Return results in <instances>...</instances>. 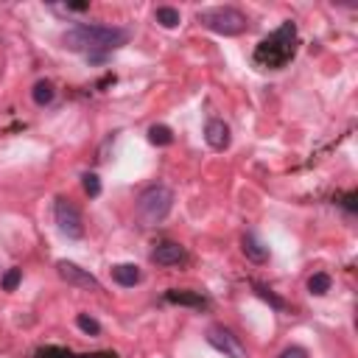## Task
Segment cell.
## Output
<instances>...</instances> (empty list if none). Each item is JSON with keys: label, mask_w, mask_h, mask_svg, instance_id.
I'll list each match as a JSON object with an SVG mask.
<instances>
[{"label": "cell", "mask_w": 358, "mask_h": 358, "mask_svg": "<svg viewBox=\"0 0 358 358\" xmlns=\"http://www.w3.org/2000/svg\"><path fill=\"white\" fill-rule=\"evenodd\" d=\"M126 42H129V31L120 25L76 22L62 34V45L73 53H87L90 62H103L106 53L123 48Z\"/></svg>", "instance_id": "1"}, {"label": "cell", "mask_w": 358, "mask_h": 358, "mask_svg": "<svg viewBox=\"0 0 358 358\" xmlns=\"http://www.w3.org/2000/svg\"><path fill=\"white\" fill-rule=\"evenodd\" d=\"M296 42H299V34H296V22L285 20L280 22L268 36H263L252 53V62L263 70H280L285 67L294 53H296Z\"/></svg>", "instance_id": "2"}, {"label": "cell", "mask_w": 358, "mask_h": 358, "mask_svg": "<svg viewBox=\"0 0 358 358\" xmlns=\"http://www.w3.org/2000/svg\"><path fill=\"white\" fill-rule=\"evenodd\" d=\"M171 210H173V190L168 185H151L134 201V218L140 227L162 224Z\"/></svg>", "instance_id": "3"}, {"label": "cell", "mask_w": 358, "mask_h": 358, "mask_svg": "<svg viewBox=\"0 0 358 358\" xmlns=\"http://www.w3.org/2000/svg\"><path fill=\"white\" fill-rule=\"evenodd\" d=\"M199 25L213 31V34H221V36H238L246 31V14L235 6H210V8H201L196 14Z\"/></svg>", "instance_id": "4"}, {"label": "cell", "mask_w": 358, "mask_h": 358, "mask_svg": "<svg viewBox=\"0 0 358 358\" xmlns=\"http://www.w3.org/2000/svg\"><path fill=\"white\" fill-rule=\"evenodd\" d=\"M53 221H56V227H59V232H62L64 238L78 241V238L84 235V218H81L78 207H76L70 199H64V196H59V199L53 201Z\"/></svg>", "instance_id": "5"}, {"label": "cell", "mask_w": 358, "mask_h": 358, "mask_svg": "<svg viewBox=\"0 0 358 358\" xmlns=\"http://www.w3.org/2000/svg\"><path fill=\"white\" fill-rule=\"evenodd\" d=\"M204 338H207V344L213 350L224 352V358H243L246 355L243 352V344L238 341V336H232V330L224 327V324H210L207 333H204Z\"/></svg>", "instance_id": "6"}, {"label": "cell", "mask_w": 358, "mask_h": 358, "mask_svg": "<svg viewBox=\"0 0 358 358\" xmlns=\"http://www.w3.org/2000/svg\"><path fill=\"white\" fill-rule=\"evenodd\" d=\"M56 271H59V277H62L64 282H70V285L101 291V282H98V277H95V274H90L87 268H81V266L70 263V260H59V263H56Z\"/></svg>", "instance_id": "7"}, {"label": "cell", "mask_w": 358, "mask_h": 358, "mask_svg": "<svg viewBox=\"0 0 358 358\" xmlns=\"http://www.w3.org/2000/svg\"><path fill=\"white\" fill-rule=\"evenodd\" d=\"M185 260H187L185 246H179L173 241H162L151 249V263H157V266H179Z\"/></svg>", "instance_id": "8"}, {"label": "cell", "mask_w": 358, "mask_h": 358, "mask_svg": "<svg viewBox=\"0 0 358 358\" xmlns=\"http://www.w3.org/2000/svg\"><path fill=\"white\" fill-rule=\"evenodd\" d=\"M204 140H207V145L213 148V151H224V148H229V126L221 120V117H210L207 123H204Z\"/></svg>", "instance_id": "9"}, {"label": "cell", "mask_w": 358, "mask_h": 358, "mask_svg": "<svg viewBox=\"0 0 358 358\" xmlns=\"http://www.w3.org/2000/svg\"><path fill=\"white\" fill-rule=\"evenodd\" d=\"M31 358H117V352L112 350H101V352H73L64 347H39L34 350Z\"/></svg>", "instance_id": "10"}, {"label": "cell", "mask_w": 358, "mask_h": 358, "mask_svg": "<svg viewBox=\"0 0 358 358\" xmlns=\"http://www.w3.org/2000/svg\"><path fill=\"white\" fill-rule=\"evenodd\" d=\"M241 249H243L246 260H252V263H266V260H268V246H266L255 232H243Z\"/></svg>", "instance_id": "11"}, {"label": "cell", "mask_w": 358, "mask_h": 358, "mask_svg": "<svg viewBox=\"0 0 358 358\" xmlns=\"http://www.w3.org/2000/svg\"><path fill=\"white\" fill-rule=\"evenodd\" d=\"M165 302H171V305H187V308H196V310H204L207 308V299L199 291H176V288H171V291H165Z\"/></svg>", "instance_id": "12"}, {"label": "cell", "mask_w": 358, "mask_h": 358, "mask_svg": "<svg viewBox=\"0 0 358 358\" xmlns=\"http://www.w3.org/2000/svg\"><path fill=\"white\" fill-rule=\"evenodd\" d=\"M140 266H134V263H117V266H112V280L117 282V285H123V288H131V285H137L140 282Z\"/></svg>", "instance_id": "13"}, {"label": "cell", "mask_w": 358, "mask_h": 358, "mask_svg": "<svg viewBox=\"0 0 358 358\" xmlns=\"http://www.w3.org/2000/svg\"><path fill=\"white\" fill-rule=\"evenodd\" d=\"M154 20H157L162 28H176V25L182 22L179 8H173V6H157V8H154Z\"/></svg>", "instance_id": "14"}, {"label": "cell", "mask_w": 358, "mask_h": 358, "mask_svg": "<svg viewBox=\"0 0 358 358\" xmlns=\"http://www.w3.org/2000/svg\"><path fill=\"white\" fill-rule=\"evenodd\" d=\"M31 98H34V103H36V106H48V103L56 98V90H53V84H50V81H45V78H42V81H36V84H34Z\"/></svg>", "instance_id": "15"}, {"label": "cell", "mask_w": 358, "mask_h": 358, "mask_svg": "<svg viewBox=\"0 0 358 358\" xmlns=\"http://www.w3.org/2000/svg\"><path fill=\"white\" fill-rule=\"evenodd\" d=\"M148 143L151 145H171L173 143V131L168 126H162V123H154L148 129Z\"/></svg>", "instance_id": "16"}, {"label": "cell", "mask_w": 358, "mask_h": 358, "mask_svg": "<svg viewBox=\"0 0 358 358\" xmlns=\"http://www.w3.org/2000/svg\"><path fill=\"white\" fill-rule=\"evenodd\" d=\"M330 285H333V280H330V274H324V271H316V274H310V277H308V291H310V294H316V296L327 294V291H330Z\"/></svg>", "instance_id": "17"}, {"label": "cell", "mask_w": 358, "mask_h": 358, "mask_svg": "<svg viewBox=\"0 0 358 358\" xmlns=\"http://www.w3.org/2000/svg\"><path fill=\"white\" fill-rule=\"evenodd\" d=\"M76 324H78V330H84L87 336H98V333H101L98 319H92V316H87V313H78V316H76Z\"/></svg>", "instance_id": "18"}, {"label": "cell", "mask_w": 358, "mask_h": 358, "mask_svg": "<svg viewBox=\"0 0 358 358\" xmlns=\"http://www.w3.org/2000/svg\"><path fill=\"white\" fill-rule=\"evenodd\" d=\"M81 185H84V193H87L90 199H98V196H101V179H98L95 173H84V176H81Z\"/></svg>", "instance_id": "19"}, {"label": "cell", "mask_w": 358, "mask_h": 358, "mask_svg": "<svg viewBox=\"0 0 358 358\" xmlns=\"http://www.w3.org/2000/svg\"><path fill=\"white\" fill-rule=\"evenodd\" d=\"M255 291H257V296H260V299H266V302H271V308H277V310H282V308H285V302H282L280 296H274V294H271V291H268L266 285H260V282H255Z\"/></svg>", "instance_id": "20"}, {"label": "cell", "mask_w": 358, "mask_h": 358, "mask_svg": "<svg viewBox=\"0 0 358 358\" xmlns=\"http://www.w3.org/2000/svg\"><path fill=\"white\" fill-rule=\"evenodd\" d=\"M20 280H22V268H8L6 271V277H3V291H14L17 285H20Z\"/></svg>", "instance_id": "21"}, {"label": "cell", "mask_w": 358, "mask_h": 358, "mask_svg": "<svg viewBox=\"0 0 358 358\" xmlns=\"http://www.w3.org/2000/svg\"><path fill=\"white\" fill-rule=\"evenodd\" d=\"M277 358H308V350L305 347H296V344H291V347H285Z\"/></svg>", "instance_id": "22"}]
</instances>
